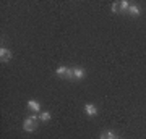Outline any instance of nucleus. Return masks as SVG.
I'll return each mask as SVG.
<instances>
[{
  "instance_id": "nucleus-9",
  "label": "nucleus",
  "mask_w": 146,
  "mask_h": 139,
  "mask_svg": "<svg viewBox=\"0 0 146 139\" xmlns=\"http://www.w3.org/2000/svg\"><path fill=\"white\" fill-rule=\"evenodd\" d=\"M130 2H127V0H122L120 2V11H128V8H130Z\"/></svg>"
},
{
  "instance_id": "nucleus-2",
  "label": "nucleus",
  "mask_w": 146,
  "mask_h": 139,
  "mask_svg": "<svg viewBox=\"0 0 146 139\" xmlns=\"http://www.w3.org/2000/svg\"><path fill=\"white\" fill-rule=\"evenodd\" d=\"M55 74L58 78H68V79H73V68H67V67H58L55 70Z\"/></svg>"
},
{
  "instance_id": "nucleus-10",
  "label": "nucleus",
  "mask_w": 146,
  "mask_h": 139,
  "mask_svg": "<svg viewBox=\"0 0 146 139\" xmlns=\"http://www.w3.org/2000/svg\"><path fill=\"white\" fill-rule=\"evenodd\" d=\"M50 118H52L50 112H42V113L39 115V120H42V121H49Z\"/></svg>"
},
{
  "instance_id": "nucleus-5",
  "label": "nucleus",
  "mask_w": 146,
  "mask_h": 139,
  "mask_svg": "<svg viewBox=\"0 0 146 139\" xmlns=\"http://www.w3.org/2000/svg\"><path fill=\"white\" fill-rule=\"evenodd\" d=\"M28 108L33 110V112H36V113H39L41 112V103L37 100H34V99H31V100H28Z\"/></svg>"
},
{
  "instance_id": "nucleus-1",
  "label": "nucleus",
  "mask_w": 146,
  "mask_h": 139,
  "mask_svg": "<svg viewBox=\"0 0 146 139\" xmlns=\"http://www.w3.org/2000/svg\"><path fill=\"white\" fill-rule=\"evenodd\" d=\"M37 118L36 115H31V117H28L25 121H23V129L26 131V133H33V131H36L37 129Z\"/></svg>"
},
{
  "instance_id": "nucleus-7",
  "label": "nucleus",
  "mask_w": 146,
  "mask_h": 139,
  "mask_svg": "<svg viewBox=\"0 0 146 139\" xmlns=\"http://www.w3.org/2000/svg\"><path fill=\"white\" fill-rule=\"evenodd\" d=\"M128 13H130L131 16H140V15H141V10H140V7H138V5L131 3L130 8H128Z\"/></svg>"
},
{
  "instance_id": "nucleus-3",
  "label": "nucleus",
  "mask_w": 146,
  "mask_h": 139,
  "mask_svg": "<svg viewBox=\"0 0 146 139\" xmlns=\"http://www.w3.org/2000/svg\"><path fill=\"white\" fill-rule=\"evenodd\" d=\"M0 60L3 63H8L11 60V52L8 50V49H5L3 45L0 47Z\"/></svg>"
},
{
  "instance_id": "nucleus-8",
  "label": "nucleus",
  "mask_w": 146,
  "mask_h": 139,
  "mask_svg": "<svg viewBox=\"0 0 146 139\" xmlns=\"http://www.w3.org/2000/svg\"><path fill=\"white\" fill-rule=\"evenodd\" d=\"M99 139H120V138L114 133V131H106V133L101 134V138H99Z\"/></svg>"
},
{
  "instance_id": "nucleus-6",
  "label": "nucleus",
  "mask_w": 146,
  "mask_h": 139,
  "mask_svg": "<svg viewBox=\"0 0 146 139\" xmlns=\"http://www.w3.org/2000/svg\"><path fill=\"white\" fill-rule=\"evenodd\" d=\"M86 76V71L83 68H73V79H83Z\"/></svg>"
},
{
  "instance_id": "nucleus-4",
  "label": "nucleus",
  "mask_w": 146,
  "mask_h": 139,
  "mask_svg": "<svg viewBox=\"0 0 146 139\" xmlns=\"http://www.w3.org/2000/svg\"><path fill=\"white\" fill-rule=\"evenodd\" d=\"M84 113L88 115V117H96L98 115V107L93 105V103H86L84 105Z\"/></svg>"
},
{
  "instance_id": "nucleus-11",
  "label": "nucleus",
  "mask_w": 146,
  "mask_h": 139,
  "mask_svg": "<svg viewBox=\"0 0 146 139\" xmlns=\"http://www.w3.org/2000/svg\"><path fill=\"white\" fill-rule=\"evenodd\" d=\"M119 8H120V2H114V3H112V11H114V13H119Z\"/></svg>"
}]
</instances>
